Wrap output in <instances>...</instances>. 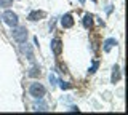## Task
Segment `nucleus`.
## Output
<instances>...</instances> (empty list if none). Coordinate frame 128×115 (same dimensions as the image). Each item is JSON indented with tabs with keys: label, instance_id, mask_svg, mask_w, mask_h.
<instances>
[{
	"label": "nucleus",
	"instance_id": "nucleus-1",
	"mask_svg": "<svg viewBox=\"0 0 128 115\" xmlns=\"http://www.w3.org/2000/svg\"><path fill=\"white\" fill-rule=\"evenodd\" d=\"M11 35H13V38L18 43H24L27 40V29L26 27H18V26H14L13 27V30H11Z\"/></svg>",
	"mask_w": 128,
	"mask_h": 115
},
{
	"label": "nucleus",
	"instance_id": "nucleus-14",
	"mask_svg": "<svg viewBox=\"0 0 128 115\" xmlns=\"http://www.w3.org/2000/svg\"><path fill=\"white\" fill-rule=\"evenodd\" d=\"M98 67H99V61H93V66L90 67V70H88V72H90V74H94L96 70H98Z\"/></svg>",
	"mask_w": 128,
	"mask_h": 115
},
{
	"label": "nucleus",
	"instance_id": "nucleus-8",
	"mask_svg": "<svg viewBox=\"0 0 128 115\" xmlns=\"http://www.w3.org/2000/svg\"><path fill=\"white\" fill-rule=\"evenodd\" d=\"M120 80V69H118V66H115L114 69H112V77H110V83H117Z\"/></svg>",
	"mask_w": 128,
	"mask_h": 115
},
{
	"label": "nucleus",
	"instance_id": "nucleus-17",
	"mask_svg": "<svg viewBox=\"0 0 128 115\" xmlns=\"http://www.w3.org/2000/svg\"><path fill=\"white\" fill-rule=\"evenodd\" d=\"M78 2H80V5H83V3H85V0H78Z\"/></svg>",
	"mask_w": 128,
	"mask_h": 115
},
{
	"label": "nucleus",
	"instance_id": "nucleus-5",
	"mask_svg": "<svg viewBox=\"0 0 128 115\" xmlns=\"http://www.w3.org/2000/svg\"><path fill=\"white\" fill-rule=\"evenodd\" d=\"M51 51L54 53V56H59L62 51V42L59 40V38H54L53 42H51Z\"/></svg>",
	"mask_w": 128,
	"mask_h": 115
},
{
	"label": "nucleus",
	"instance_id": "nucleus-10",
	"mask_svg": "<svg viewBox=\"0 0 128 115\" xmlns=\"http://www.w3.org/2000/svg\"><path fill=\"white\" fill-rule=\"evenodd\" d=\"M34 110H40V112H45V110H48L46 102H43V101H42V98H40V101L34 104Z\"/></svg>",
	"mask_w": 128,
	"mask_h": 115
},
{
	"label": "nucleus",
	"instance_id": "nucleus-9",
	"mask_svg": "<svg viewBox=\"0 0 128 115\" xmlns=\"http://www.w3.org/2000/svg\"><path fill=\"white\" fill-rule=\"evenodd\" d=\"M91 26H93V16H91L90 13H86L85 16H83V27H85V29H91Z\"/></svg>",
	"mask_w": 128,
	"mask_h": 115
},
{
	"label": "nucleus",
	"instance_id": "nucleus-2",
	"mask_svg": "<svg viewBox=\"0 0 128 115\" xmlns=\"http://www.w3.org/2000/svg\"><path fill=\"white\" fill-rule=\"evenodd\" d=\"M45 93H46V90H45V86H43L42 83H32L30 88H29V94L32 98H35V99L43 98Z\"/></svg>",
	"mask_w": 128,
	"mask_h": 115
},
{
	"label": "nucleus",
	"instance_id": "nucleus-13",
	"mask_svg": "<svg viewBox=\"0 0 128 115\" xmlns=\"http://www.w3.org/2000/svg\"><path fill=\"white\" fill-rule=\"evenodd\" d=\"M59 86H61L62 90H69V88H74V85H70V83L64 82V80H59Z\"/></svg>",
	"mask_w": 128,
	"mask_h": 115
},
{
	"label": "nucleus",
	"instance_id": "nucleus-7",
	"mask_svg": "<svg viewBox=\"0 0 128 115\" xmlns=\"http://www.w3.org/2000/svg\"><path fill=\"white\" fill-rule=\"evenodd\" d=\"M115 45H117V40H115V38H107V40L102 43V50H104V53H109V51L114 48Z\"/></svg>",
	"mask_w": 128,
	"mask_h": 115
},
{
	"label": "nucleus",
	"instance_id": "nucleus-6",
	"mask_svg": "<svg viewBox=\"0 0 128 115\" xmlns=\"http://www.w3.org/2000/svg\"><path fill=\"white\" fill-rule=\"evenodd\" d=\"M61 26L64 29H70V27L74 26V18H72V14H64L61 18Z\"/></svg>",
	"mask_w": 128,
	"mask_h": 115
},
{
	"label": "nucleus",
	"instance_id": "nucleus-16",
	"mask_svg": "<svg viewBox=\"0 0 128 115\" xmlns=\"http://www.w3.org/2000/svg\"><path fill=\"white\" fill-rule=\"evenodd\" d=\"M50 83H51V88H54V85H56V77H54V74H50Z\"/></svg>",
	"mask_w": 128,
	"mask_h": 115
},
{
	"label": "nucleus",
	"instance_id": "nucleus-15",
	"mask_svg": "<svg viewBox=\"0 0 128 115\" xmlns=\"http://www.w3.org/2000/svg\"><path fill=\"white\" fill-rule=\"evenodd\" d=\"M11 3H13V0H0V6H5V8L11 6Z\"/></svg>",
	"mask_w": 128,
	"mask_h": 115
},
{
	"label": "nucleus",
	"instance_id": "nucleus-12",
	"mask_svg": "<svg viewBox=\"0 0 128 115\" xmlns=\"http://www.w3.org/2000/svg\"><path fill=\"white\" fill-rule=\"evenodd\" d=\"M24 53L27 54V59H29V61H34V54H32V48L29 45H26V48H24Z\"/></svg>",
	"mask_w": 128,
	"mask_h": 115
},
{
	"label": "nucleus",
	"instance_id": "nucleus-4",
	"mask_svg": "<svg viewBox=\"0 0 128 115\" xmlns=\"http://www.w3.org/2000/svg\"><path fill=\"white\" fill-rule=\"evenodd\" d=\"M45 16H46L45 11H42V10H34V11H30V13H29L27 19H29V21H40V19H43Z\"/></svg>",
	"mask_w": 128,
	"mask_h": 115
},
{
	"label": "nucleus",
	"instance_id": "nucleus-18",
	"mask_svg": "<svg viewBox=\"0 0 128 115\" xmlns=\"http://www.w3.org/2000/svg\"><path fill=\"white\" fill-rule=\"evenodd\" d=\"M93 2H98V0H93Z\"/></svg>",
	"mask_w": 128,
	"mask_h": 115
},
{
	"label": "nucleus",
	"instance_id": "nucleus-11",
	"mask_svg": "<svg viewBox=\"0 0 128 115\" xmlns=\"http://www.w3.org/2000/svg\"><path fill=\"white\" fill-rule=\"evenodd\" d=\"M40 75V67L38 66H32L29 69V77H38Z\"/></svg>",
	"mask_w": 128,
	"mask_h": 115
},
{
	"label": "nucleus",
	"instance_id": "nucleus-3",
	"mask_svg": "<svg viewBox=\"0 0 128 115\" xmlns=\"http://www.w3.org/2000/svg\"><path fill=\"white\" fill-rule=\"evenodd\" d=\"M2 19H3V22L5 24H8L10 27H14V26H18V14L13 13V11H5V13L2 14Z\"/></svg>",
	"mask_w": 128,
	"mask_h": 115
}]
</instances>
